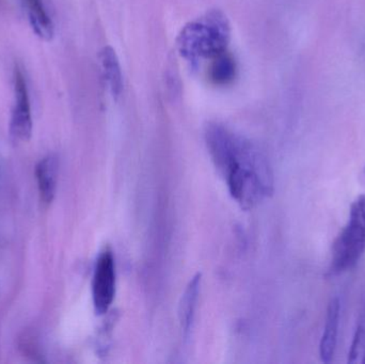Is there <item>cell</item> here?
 Masks as SVG:
<instances>
[{"label": "cell", "instance_id": "6da1fadb", "mask_svg": "<svg viewBox=\"0 0 365 364\" xmlns=\"http://www.w3.org/2000/svg\"><path fill=\"white\" fill-rule=\"evenodd\" d=\"M205 140L215 166L227 180L232 197L242 209H253L272 194V169L251 141L218 123L206 126Z\"/></svg>", "mask_w": 365, "mask_h": 364}, {"label": "cell", "instance_id": "7a4b0ae2", "mask_svg": "<svg viewBox=\"0 0 365 364\" xmlns=\"http://www.w3.org/2000/svg\"><path fill=\"white\" fill-rule=\"evenodd\" d=\"M230 38L229 19L221 11L212 10L182 28L177 38L178 51L185 60L197 66L227 51Z\"/></svg>", "mask_w": 365, "mask_h": 364}, {"label": "cell", "instance_id": "3957f363", "mask_svg": "<svg viewBox=\"0 0 365 364\" xmlns=\"http://www.w3.org/2000/svg\"><path fill=\"white\" fill-rule=\"evenodd\" d=\"M364 251L365 196L361 194L351 204L349 222L334 241L329 275H340L354 269Z\"/></svg>", "mask_w": 365, "mask_h": 364}, {"label": "cell", "instance_id": "277c9868", "mask_svg": "<svg viewBox=\"0 0 365 364\" xmlns=\"http://www.w3.org/2000/svg\"><path fill=\"white\" fill-rule=\"evenodd\" d=\"M115 294V266L113 254L103 252L96 262L92 282L94 309L100 316L108 312Z\"/></svg>", "mask_w": 365, "mask_h": 364}, {"label": "cell", "instance_id": "5b68a950", "mask_svg": "<svg viewBox=\"0 0 365 364\" xmlns=\"http://www.w3.org/2000/svg\"><path fill=\"white\" fill-rule=\"evenodd\" d=\"M15 103L11 115V136L17 141H28L31 138L32 119L27 85L19 68L14 71Z\"/></svg>", "mask_w": 365, "mask_h": 364}, {"label": "cell", "instance_id": "8992f818", "mask_svg": "<svg viewBox=\"0 0 365 364\" xmlns=\"http://www.w3.org/2000/svg\"><path fill=\"white\" fill-rule=\"evenodd\" d=\"M341 305L338 297H334L328 305L325 327L319 343V356L324 363L334 360L338 343L339 325H340Z\"/></svg>", "mask_w": 365, "mask_h": 364}, {"label": "cell", "instance_id": "52a82bcc", "mask_svg": "<svg viewBox=\"0 0 365 364\" xmlns=\"http://www.w3.org/2000/svg\"><path fill=\"white\" fill-rule=\"evenodd\" d=\"M58 171H59V162H58L57 156L53 154L43 158L36 166V177L41 200L46 204L53 202L55 198Z\"/></svg>", "mask_w": 365, "mask_h": 364}, {"label": "cell", "instance_id": "ba28073f", "mask_svg": "<svg viewBox=\"0 0 365 364\" xmlns=\"http://www.w3.org/2000/svg\"><path fill=\"white\" fill-rule=\"evenodd\" d=\"M98 59L102 68L103 77L105 83L108 85L111 95L115 98H119L123 91V75H122L119 58L115 49L110 46L103 47L98 55Z\"/></svg>", "mask_w": 365, "mask_h": 364}, {"label": "cell", "instance_id": "9c48e42d", "mask_svg": "<svg viewBox=\"0 0 365 364\" xmlns=\"http://www.w3.org/2000/svg\"><path fill=\"white\" fill-rule=\"evenodd\" d=\"M237 73L235 59L229 51L219 53L208 61L206 76L212 85L225 87L233 83Z\"/></svg>", "mask_w": 365, "mask_h": 364}, {"label": "cell", "instance_id": "30bf717a", "mask_svg": "<svg viewBox=\"0 0 365 364\" xmlns=\"http://www.w3.org/2000/svg\"><path fill=\"white\" fill-rule=\"evenodd\" d=\"M28 15L30 25L38 38L44 41L53 40L55 26L45 11L42 0H21Z\"/></svg>", "mask_w": 365, "mask_h": 364}, {"label": "cell", "instance_id": "8fae6325", "mask_svg": "<svg viewBox=\"0 0 365 364\" xmlns=\"http://www.w3.org/2000/svg\"><path fill=\"white\" fill-rule=\"evenodd\" d=\"M200 281H201L200 275L195 276L190 280L188 286L185 290L184 295H182L181 303H180V322H181L182 331L185 337H187L190 333L191 325H192L197 297H199Z\"/></svg>", "mask_w": 365, "mask_h": 364}, {"label": "cell", "instance_id": "7c38bea8", "mask_svg": "<svg viewBox=\"0 0 365 364\" xmlns=\"http://www.w3.org/2000/svg\"><path fill=\"white\" fill-rule=\"evenodd\" d=\"M351 364H365V303L360 311L357 327L354 335L353 343L349 350V360Z\"/></svg>", "mask_w": 365, "mask_h": 364}]
</instances>
